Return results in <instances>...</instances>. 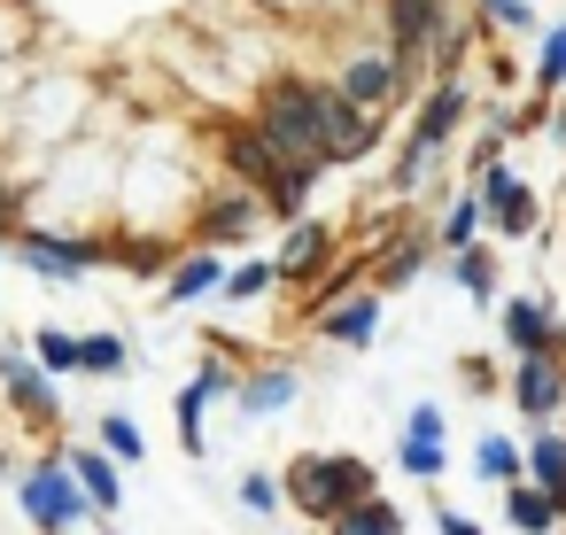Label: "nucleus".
<instances>
[{
	"instance_id": "nucleus-8",
	"label": "nucleus",
	"mask_w": 566,
	"mask_h": 535,
	"mask_svg": "<svg viewBox=\"0 0 566 535\" xmlns=\"http://www.w3.org/2000/svg\"><path fill=\"white\" fill-rule=\"evenodd\" d=\"M78 481L94 489V504H117V473H109L102 458H78Z\"/></svg>"
},
{
	"instance_id": "nucleus-3",
	"label": "nucleus",
	"mask_w": 566,
	"mask_h": 535,
	"mask_svg": "<svg viewBox=\"0 0 566 535\" xmlns=\"http://www.w3.org/2000/svg\"><path fill=\"white\" fill-rule=\"evenodd\" d=\"M287 489H295V496H303L311 512H326V520H334V489H326V458H303V465L287 473Z\"/></svg>"
},
{
	"instance_id": "nucleus-16",
	"label": "nucleus",
	"mask_w": 566,
	"mask_h": 535,
	"mask_svg": "<svg viewBox=\"0 0 566 535\" xmlns=\"http://www.w3.org/2000/svg\"><path fill=\"white\" fill-rule=\"evenodd\" d=\"M40 357H48V365H78V342H63V334H48V342H40Z\"/></svg>"
},
{
	"instance_id": "nucleus-6",
	"label": "nucleus",
	"mask_w": 566,
	"mask_h": 535,
	"mask_svg": "<svg viewBox=\"0 0 566 535\" xmlns=\"http://www.w3.org/2000/svg\"><path fill=\"white\" fill-rule=\"evenodd\" d=\"M326 489H334V512H342V504H357V496L373 489V473H365L357 458H342V465H326Z\"/></svg>"
},
{
	"instance_id": "nucleus-10",
	"label": "nucleus",
	"mask_w": 566,
	"mask_h": 535,
	"mask_svg": "<svg viewBox=\"0 0 566 535\" xmlns=\"http://www.w3.org/2000/svg\"><path fill=\"white\" fill-rule=\"evenodd\" d=\"M450 117H458V94H434V102H427V125H419V133H427V140H442V133H450Z\"/></svg>"
},
{
	"instance_id": "nucleus-4",
	"label": "nucleus",
	"mask_w": 566,
	"mask_h": 535,
	"mask_svg": "<svg viewBox=\"0 0 566 535\" xmlns=\"http://www.w3.org/2000/svg\"><path fill=\"white\" fill-rule=\"evenodd\" d=\"M102 249H78V241H32V264H48V272H78V264H94Z\"/></svg>"
},
{
	"instance_id": "nucleus-14",
	"label": "nucleus",
	"mask_w": 566,
	"mask_h": 535,
	"mask_svg": "<svg viewBox=\"0 0 566 535\" xmlns=\"http://www.w3.org/2000/svg\"><path fill=\"white\" fill-rule=\"evenodd\" d=\"M9 388H17V396H24V403H32V411H48V388H40V380H32V373H24V365H9Z\"/></svg>"
},
{
	"instance_id": "nucleus-11",
	"label": "nucleus",
	"mask_w": 566,
	"mask_h": 535,
	"mask_svg": "<svg viewBox=\"0 0 566 535\" xmlns=\"http://www.w3.org/2000/svg\"><path fill=\"white\" fill-rule=\"evenodd\" d=\"M496 187V210H504V225H527V195L512 187V179H489Z\"/></svg>"
},
{
	"instance_id": "nucleus-5",
	"label": "nucleus",
	"mask_w": 566,
	"mask_h": 535,
	"mask_svg": "<svg viewBox=\"0 0 566 535\" xmlns=\"http://www.w3.org/2000/svg\"><path fill=\"white\" fill-rule=\"evenodd\" d=\"M551 396H558V373H551L543 357H527V365H520V403H527V411H543Z\"/></svg>"
},
{
	"instance_id": "nucleus-7",
	"label": "nucleus",
	"mask_w": 566,
	"mask_h": 535,
	"mask_svg": "<svg viewBox=\"0 0 566 535\" xmlns=\"http://www.w3.org/2000/svg\"><path fill=\"white\" fill-rule=\"evenodd\" d=\"M388 17H396V48H411L434 24V0H388Z\"/></svg>"
},
{
	"instance_id": "nucleus-20",
	"label": "nucleus",
	"mask_w": 566,
	"mask_h": 535,
	"mask_svg": "<svg viewBox=\"0 0 566 535\" xmlns=\"http://www.w3.org/2000/svg\"><path fill=\"white\" fill-rule=\"evenodd\" d=\"M558 504H566V496H558Z\"/></svg>"
},
{
	"instance_id": "nucleus-19",
	"label": "nucleus",
	"mask_w": 566,
	"mask_h": 535,
	"mask_svg": "<svg viewBox=\"0 0 566 535\" xmlns=\"http://www.w3.org/2000/svg\"><path fill=\"white\" fill-rule=\"evenodd\" d=\"M543 78H566V32L551 40V55H543Z\"/></svg>"
},
{
	"instance_id": "nucleus-12",
	"label": "nucleus",
	"mask_w": 566,
	"mask_h": 535,
	"mask_svg": "<svg viewBox=\"0 0 566 535\" xmlns=\"http://www.w3.org/2000/svg\"><path fill=\"white\" fill-rule=\"evenodd\" d=\"M512 342L543 349V311H535V303H520V311H512Z\"/></svg>"
},
{
	"instance_id": "nucleus-1",
	"label": "nucleus",
	"mask_w": 566,
	"mask_h": 535,
	"mask_svg": "<svg viewBox=\"0 0 566 535\" xmlns=\"http://www.w3.org/2000/svg\"><path fill=\"white\" fill-rule=\"evenodd\" d=\"M24 504H32V520H40V527H63V520L78 512V496H71V481H63V473H32Z\"/></svg>"
},
{
	"instance_id": "nucleus-15",
	"label": "nucleus",
	"mask_w": 566,
	"mask_h": 535,
	"mask_svg": "<svg viewBox=\"0 0 566 535\" xmlns=\"http://www.w3.org/2000/svg\"><path fill=\"white\" fill-rule=\"evenodd\" d=\"M512 520H520V527H551V504H543V496H512Z\"/></svg>"
},
{
	"instance_id": "nucleus-9",
	"label": "nucleus",
	"mask_w": 566,
	"mask_h": 535,
	"mask_svg": "<svg viewBox=\"0 0 566 535\" xmlns=\"http://www.w3.org/2000/svg\"><path fill=\"white\" fill-rule=\"evenodd\" d=\"M380 86H388V63H357V71H349V94H357V102H373Z\"/></svg>"
},
{
	"instance_id": "nucleus-17",
	"label": "nucleus",
	"mask_w": 566,
	"mask_h": 535,
	"mask_svg": "<svg viewBox=\"0 0 566 535\" xmlns=\"http://www.w3.org/2000/svg\"><path fill=\"white\" fill-rule=\"evenodd\" d=\"M117 357H125L117 342H78V365H117Z\"/></svg>"
},
{
	"instance_id": "nucleus-18",
	"label": "nucleus",
	"mask_w": 566,
	"mask_h": 535,
	"mask_svg": "<svg viewBox=\"0 0 566 535\" xmlns=\"http://www.w3.org/2000/svg\"><path fill=\"white\" fill-rule=\"evenodd\" d=\"M102 434H109V450H117V458H133V450H140V434H133V427H125V419H109V427H102Z\"/></svg>"
},
{
	"instance_id": "nucleus-13",
	"label": "nucleus",
	"mask_w": 566,
	"mask_h": 535,
	"mask_svg": "<svg viewBox=\"0 0 566 535\" xmlns=\"http://www.w3.org/2000/svg\"><path fill=\"white\" fill-rule=\"evenodd\" d=\"M342 535H396V520L373 504V512H357V520H342Z\"/></svg>"
},
{
	"instance_id": "nucleus-2",
	"label": "nucleus",
	"mask_w": 566,
	"mask_h": 535,
	"mask_svg": "<svg viewBox=\"0 0 566 535\" xmlns=\"http://www.w3.org/2000/svg\"><path fill=\"white\" fill-rule=\"evenodd\" d=\"M233 164H241V171H249L256 187H272L280 202H295V195H287V179L272 171V156H264V140H256V133H233Z\"/></svg>"
}]
</instances>
